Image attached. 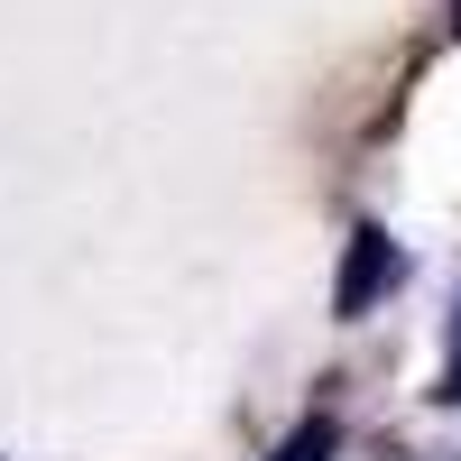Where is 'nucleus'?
<instances>
[{
  "label": "nucleus",
  "instance_id": "2",
  "mask_svg": "<svg viewBox=\"0 0 461 461\" xmlns=\"http://www.w3.org/2000/svg\"><path fill=\"white\" fill-rule=\"evenodd\" d=\"M277 461H332V425H304V434H295Z\"/></svg>",
  "mask_w": 461,
  "mask_h": 461
},
{
  "label": "nucleus",
  "instance_id": "1",
  "mask_svg": "<svg viewBox=\"0 0 461 461\" xmlns=\"http://www.w3.org/2000/svg\"><path fill=\"white\" fill-rule=\"evenodd\" d=\"M378 286H397V249H388V230H360V240H351V267H341V314H360Z\"/></svg>",
  "mask_w": 461,
  "mask_h": 461
}]
</instances>
